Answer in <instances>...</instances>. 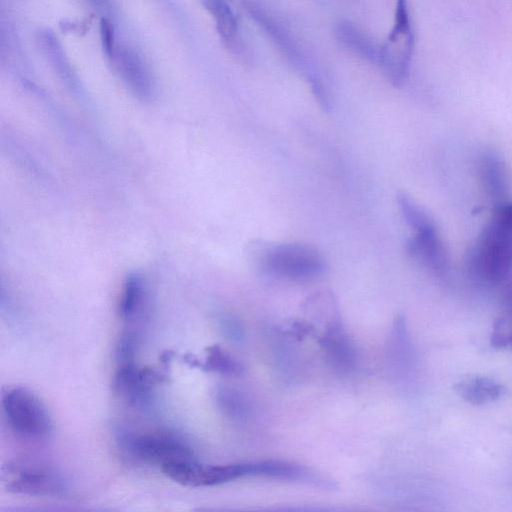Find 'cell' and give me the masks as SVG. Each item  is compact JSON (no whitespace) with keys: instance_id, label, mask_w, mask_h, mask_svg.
Instances as JSON below:
<instances>
[{"instance_id":"cell-1","label":"cell","mask_w":512,"mask_h":512,"mask_svg":"<svg viewBox=\"0 0 512 512\" xmlns=\"http://www.w3.org/2000/svg\"><path fill=\"white\" fill-rule=\"evenodd\" d=\"M466 265L477 280L495 284L512 271V202L493 207L492 215L466 255Z\"/></svg>"},{"instance_id":"cell-2","label":"cell","mask_w":512,"mask_h":512,"mask_svg":"<svg viewBox=\"0 0 512 512\" xmlns=\"http://www.w3.org/2000/svg\"><path fill=\"white\" fill-rule=\"evenodd\" d=\"M247 253L249 260L262 271L292 281L317 278L326 267L322 254L302 243L271 244L255 240L248 245Z\"/></svg>"},{"instance_id":"cell-3","label":"cell","mask_w":512,"mask_h":512,"mask_svg":"<svg viewBox=\"0 0 512 512\" xmlns=\"http://www.w3.org/2000/svg\"><path fill=\"white\" fill-rule=\"evenodd\" d=\"M415 37L407 0H395L394 23L379 49L378 64L387 80L401 87L409 76Z\"/></svg>"},{"instance_id":"cell-4","label":"cell","mask_w":512,"mask_h":512,"mask_svg":"<svg viewBox=\"0 0 512 512\" xmlns=\"http://www.w3.org/2000/svg\"><path fill=\"white\" fill-rule=\"evenodd\" d=\"M2 407L10 428L19 436L43 440L50 436L52 422L49 413L30 389L8 387L2 393Z\"/></svg>"},{"instance_id":"cell-5","label":"cell","mask_w":512,"mask_h":512,"mask_svg":"<svg viewBox=\"0 0 512 512\" xmlns=\"http://www.w3.org/2000/svg\"><path fill=\"white\" fill-rule=\"evenodd\" d=\"M243 8L249 17L264 31L281 54L309 81L311 89L321 107L329 109V99L324 86L306 54L290 33L264 9L252 2L244 1Z\"/></svg>"},{"instance_id":"cell-6","label":"cell","mask_w":512,"mask_h":512,"mask_svg":"<svg viewBox=\"0 0 512 512\" xmlns=\"http://www.w3.org/2000/svg\"><path fill=\"white\" fill-rule=\"evenodd\" d=\"M119 441L124 452L137 462L162 467L173 462L194 460L192 449L171 433H124Z\"/></svg>"},{"instance_id":"cell-7","label":"cell","mask_w":512,"mask_h":512,"mask_svg":"<svg viewBox=\"0 0 512 512\" xmlns=\"http://www.w3.org/2000/svg\"><path fill=\"white\" fill-rule=\"evenodd\" d=\"M168 382V376L153 367H138L133 362L119 365L113 380L115 392L129 405L147 408L153 400V387Z\"/></svg>"},{"instance_id":"cell-8","label":"cell","mask_w":512,"mask_h":512,"mask_svg":"<svg viewBox=\"0 0 512 512\" xmlns=\"http://www.w3.org/2000/svg\"><path fill=\"white\" fill-rule=\"evenodd\" d=\"M160 468L168 478L188 487H209L243 478L242 463L202 465L190 460L165 464Z\"/></svg>"},{"instance_id":"cell-9","label":"cell","mask_w":512,"mask_h":512,"mask_svg":"<svg viewBox=\"0 0 512 512\" xmlns=\"http://www.w3.org/2000/svg\"><path fill=\"white\" fill-rule=\"evenodd\" d=\"M5 488L14 494L57 497L66 494L67 483L59 474L39 467L12 469Z\"/></svg>"},{"instance_id":"cell-10","label":"cell","mask_w":512,"mask_h":512,"mask_svg":"<svg viewBox=\"0 0 512 512\" xmlns=\"http://www.w3.org/2000/svg\"><path fill=\"white\" fill-rule=\"evenodd\" d=\"M116 70L129 91L139 100L148 102L155 95V81L143 57L133 48L117 47L112 59Z\"/></svg>"},{"instance_id":"cell-11","label":"cell","mask_w":512,"mask_h":512,"mask_svg":"<svg viewBox=\"0 0 512 512\" xmlns=\"http://www.w3.org/2000/svg\"><path fill=\"white\" fill-rule=\"evenodd\" d=\"M407 254L433 275L443 278L449 271V258L437 227L415 234L406 243Z\"/></svg>"},{"instance_id":"cell-12","label":"cell","mask_w":512,"mask_h":512,"mask_svg":"<svg viewBox=\"0 0 512 512\" xmlns=\"http://www.w3.org/2000/svg\"><path fill=\"white\" fill-rule=\"evenodd\" d=\"M36 44L56 76L71 90L79 87V80L65 49L50 29H40L35 35Z\"/></svg>"},{"instance_id":"cell-13","label":"cell","mask_w":512,"mask_h":512,"mask_svg":"<svg viewBox=\"0 0 512 512\" xmlns=\"http://www.w3.org/2000/svg\"><path fill=\"white\" fill-rule=\"evenodd\" d=\"M478 175L482 189L494 205L503 203L508 194V178L502 158L493 150L481 154L478 160Z\"/></svg>"},{"instance_id":"cell-14","label":"cell","mask_w":512,"mask_h":512,"mask_svg":"<svg viewBox=\"0 0 512 512\" xmlns=\"http://www.w3.org/2000/svg\"><path fill=\"white\" fill-rule=\"evenodd\" d=\"M320 344L335 369L348 372L355 367L356 350L339 322L331 323L323 334Z\"/></svg>"},{"instance_id":"cell-15","label":"cell","mask_w":512,"mask_h":512,"mask_svg":"<svg viewBox=\"0 0 512 512\" xmlns=\"http://www.w3.org/2000/svg\"><path fill=\"white\" fill-rule=\"evenodd\" d=\"M336 40L357 57L373 63H378L379 49L374 41L356 24L341 20L334 26Z\"/></svg>"},{"instance_id":"cell-16","label":"cell","mask_w":512,"mask_h":512,"mask_svg":"<svg viewBox=\"0 0 512 512\" xmlns=\"http://www.w3.org/2000/svg\"><path fill=\"white\" fill-rule=\"evenodd\" d=\"M455 391L466 402L483 405L499 399L504 393V386L493 378L471 375L457 382Z\"/></svg>"},{"instance_id":"cell-17","label":"cell","mask_w":512,"mask_h":512,"mask_svg":"<svg viewBox=\"0 0 512 512\" xmlns=\"http://www.w3.org/2000/svg\"><path fill=\"white\" fill-rule=\"evenodd\" d=\"M203 4L212 16L222 41L239 52L242 49L239 25L230 4L226 0H203Z\"/></svg>"},{"instance_id":"cell-18","label":"cell","mask_w":512,"mask_h":512,"mask_svg":"<svg viewBox=\"0 0 512 512\" xmlns=\"http://www.w3.org/2000/svg\"><path fill=\"white\" fill-rule=\"evenodd\" d=\"M145 296V283L141 275L129 274L123 284L119 301V314L125 321L132 320L140 310Z\"/></svg>"},{"instance_id":"cell-19","label":"cell","mask_w":512,"mask_h":512,"mask_svg":"<svg viewBox=\"0 0 512 512\" xmlns=\"http://www.w3.org/2000/svg\"><path fill=\"white\" fill-rule=\"evenodd\" d=\"M397 201L405 222L415 231L421 232L436 228L430 215L406 192L399 191Z\"/></svg>"},{"instance_id":"cell-20","label":"cell","mask_w":512,"mask_h":512,"mask_svg":"<svg viewBox=\"0 0 512 512\" xmlns=\"http://www.w3.org/2000/svg\"><path fill=\"white\" fill-rule=\"evenodd\" d=\"M206 359L203 362L204 371H213L226 375H238L242 372V365L236 361L219 345H212L206 349Z\"/></svg>"},{"instance_id":"cell-21","label":"cell","mask_w":512,"mask_h":512,"mask_svg":"<svg viewBox=\"0 0 512 512\" xmlns=\"http://www.w3.org/2000/svg\"><path fill=\"white\" fill-rule=\"evenodd\" d=\"M490 343L495 348L512 345V305H505V309L495 318Z\"/></svg>"},{"instance_id":"cell-22","label":"cell","mask_w":512,"mask_h":512,"mask_svg":"<svg viewBox=\"0 0 512 512\" xmlns=\"http://www.w3.org/2000/svg\"><path fill=\"white\" fill-rule=\"evenodd\" d=\"M218 407L230 418L239 419L246 415V405L242 397L227 387H218L215 392Z\"/></svg>"},{"instance_id":"cell-23","label":"cell","mask_w":512,"mask_h":512,"mask_svg":"<svg viewBox=\"0 0 512 512\" xmlns=\"http://www.w3.org/2000/svg\"><path fill=\"white\" fill-rule=\"evenodd\" d=\"M137 343V335L133 330H125L121 334L116 347V359L119 365L133 362Z\"/></svg>"},{"instance_id":"cell-24","label":"cell","mask_w":512,"mask_h":512,"mask_svg":"<svg viewBox=\"0 0 512 512\" xmlns=\"http://www.w3.org/2000/svg\"><path fill=\"white\" fill-rule=\"evenodd\" d=\"M101 46L105 56L112 61L117 46L115 43L114 26L110 19L102 17L99 23Z\"/></svg>"},{"instance_id":"cell-25","label":"cell","mask_w":512,"mask_h":512,"mask_svg":"<svg viewBox=\"0 0 512 512\" xmlns=\"http://www.w3.org/2000/svg\"><path fill=\"white\" fill-rule=\"evenodd\" d=\"M222 323V329L225 331V334L233 338L235 340H238L240 337H242L243 330L242 327L239 326V323L236 321V319L232 317H224L221 320Z\"/></svg>"},{"instance_id":"cell-26","label":"cell","mask_w":512,"mask_h":512,"mask_svg":"<svg viewBox=\"0 0 512 512\" xmlns=\"http://www.w3.org/2000/svg\"><path fill=\"white\" fill-rule=\"evenodd\" d=\"M100 13H110L114 8V0H84Z\"/></svg>"},{"instance_id":"cell-27","label":"cell","mask_w":512,"mask_h":512,"mask_svg":"<svg viewBox=\"0 0 512 512\" xmlns=\"http://www.w3.org/2000/svg\"><path fill=\"white\" fill-rule=\"evenodd\" d=\"M184 362L194 368L203 369V362H201L195 355L187 353L183 356Z\"/></svg>"},{"instance_id":"cell-28","label":"cell","mask_w":512,"mask_h":512,"mask_svg":"<svg viewBox=\"0 0 512 512\" xmlns=\"http://www.w3.org/2000/svg\"><path fill=\"white\" fill-rule=\"evenodd\" d=\"M174 356L175 352L173 350H166L161 353L159 359L164 367H168L169 363L171 362Z\"/></svg>"}]
</instances>
